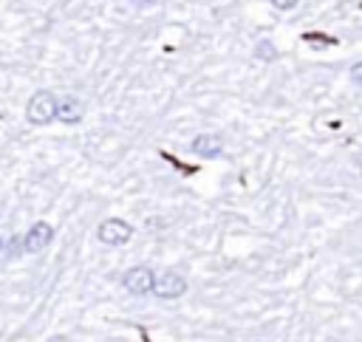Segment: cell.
<instances>
[{
    "label": "cell",
    "instance_id": "ba28073f",
    "mask_svg": "<svg viewBox=\"0 0 362 342\" xmlns=\"http://www.w3.org/2000/svg\"><path fill=\"white\" fill-rule=\"evenodd\" d=\"M255 57H257V59H263V62H272V59L277 57L274 42H272V40H260V42L255 45Z\"/></svg>",
    "mask_w": 362,
    "mask_h": 342
},
{
    "label": "cell",
    "instance_id": "7a4b0ae2",
    "mask_svg": "<svg viewBox=\"0 0 362 342\" xmlns=\"http://www.w3.org/2000/svg\"><path fill=\"white\" fill-rule=\"evenodd\" d=\"M96 237H99L105 246H122V243H127V240L133 237V226H130L127 220H122V218H107V220L99 223Z\"/></svg>",
    "mask_w": 362,
    "mask_h": 342
},
{
    "label": "cell",
    "instance_id": "8fae6325",
    "mask_svg": "<svg viewBox=\"0 0 362 342\" xmlns=\"http://www.w3.org/2000/svg\"><path fill=\"white\" fill-rule=\"evenodd\" d=\"M133 6H139V8H150V6H156L158 0H130Z\"/></svg>",
    "mask_w": 362,
    "mask_h": 342
},
{
    "label": "cell",
    "instance_id": "5b68a950",
    "mask_svg": "<svg viewBox=\"0 0 362 342\" xmlns=\"http://www.w3.org/2000/svg\"><path fill=\"white\" fill-rule=\"evenodd\" d=\"M51 237H54V226L51 223H45V220H37V223H31L28 226V232H25V237H23V249L25 252H42L48 243H51Z\"/></svg>",
    "mask_w": 362,
    "mask_h": 342
},
{
    "label": "cell",
    "instance_id": "8992f818",
    "mask_svg": "<svg viewBox=\"0 0 362 342\" xmlns=\"http://www.w3.org/2000/svg\"><path fill=\"white\" fill-rule=\"evenodd\" d=\"M82 116H85V105H82L76 96L65 93V96L57 99V119H59V122H65V124H76Z\"/></svg>",
    "mask_w": 362,
    "mask_h": 342
},
{
    "label": "cell",
    "instance_id": "52a82bcc",
    "mask_svg": "<svg viewBox=\"0 0 362 342\" xmlns=\"http://www.w3.org/2000/svg\"><path fill=\"white\" fill-rule=\"evenodd\" d=\"M192 153L204 158H218L223 153V138L218 133H201L192 138Z\"/></svg>",
    "mask_w": 362,
    "mask_h": 342
},
{
    "label": "cell",
    "instance_id": "3957f363",
    "mask_svg": "<svg viewBox=\"0 0 362 342\" xmlns=\"http://www.w3.org/2000/svg\"><path fill=\"white\" fill-rule=\"evenodd\" d=\"M184 291H187V280L175 269H164V271L156 274V285H153V294L156 297H161V300H178Z\"/></svg>",
    "mask_w": 362,
    "mask_h": 342
},
{
    "label": "cell",
    "instance_id": "9c48e42d",
    "mask_svg": "<svg viewBox=\"0 0 362 342\" xmlns=\"http://www.w3.org/2000/svg\"><path fill=\"white\" fill-rule=\"evenodd\" d=\"M269 3H272L277 11H291V8H294L300 0H269Z\"/></svg>",
    "mask_w": 362,
    "mask_h": 342
},
{
    "label": "cell",
    "instance_id": "277c9868",
    "mask_svg": "<svg viewBox=\"0 0 362 342\" xmlns=\"http://www.w3.org/2000/svg\"><path fill=\"white\" fill-rule=\"evenodd\" d=\"M122 285H124V291L139 294V297H141V294H153L156 274H153L147 266H133V269H127V271H124Z\"/></svg>",
    "mask_w": 362,
    "mask_h": 342
},
{
    "label": "cell",
    "instance_id": "7c38bea8",
    "mask_svg": "<svg viewBox=\"0 0 362 342\" xmlns=\"http://www.w3.org/2000/svg\"><path fill=\"white\" fill-rule=\"evenodd\" d=\"M0 249H3V240H0Z\"/></svg>",
    "mask_w": 362,
    "mask_h": 342
},
{
    "label": "cell",
    "instance_id": "6da1fadb",
    "mask_svg": "<svg viewBox=\"0 0 362 342\" xmlns=\"http://www.w3.org/2000/svg\"><path fill=\"white\" fill-rule=\"evenodd\" d=\"M25 119L31 124H48L57 119V96L51 90H37L25 105Z\"/></svg>",
    "mask_w": 362,
    "mask_h": 342
},
{
    "label": "cell",
    "instance_id": "30bf717a",
    "mask_svg": "<svg viewBox=\"0 0 362 342\" xmlns=\"http://www.w3.org/2000/svg\"><path fill=\"white\" fill-rule=\"evenodd\" d=\"M351 82H354L356 88H362V62H356V65L351 68Z\"/></svg>",
    "mask_w": 362,
    "mask_h": 342
}]
</instances>
